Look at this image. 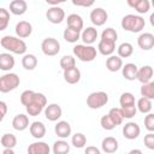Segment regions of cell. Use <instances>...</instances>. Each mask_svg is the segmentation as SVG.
<instances>
[{"label": "cell", "mask_w": 154, "mask_h": 154, "mask_svg": "<svg viewBox=\"0 0 154 154\" xmlns=\"http://www.w3.org/2000/svg\"><path fill=\"white\" fill-rule=\"evenodd\" d=\"M0 45L5 49H8L10 52H13L16 54H24L26 51V45L22 38L10 36V35L2 36L0 40Z\"/></svg>", "instance_id": "1"}, {"label": "cell", "mask_w": 154, "mask_h": 154, "mask_svg": "<svg viewBox=\"0 0 154 154\" xmlns=\"http://www.w3.org/2000/svg\"><path fill=\"white\" fill-rule=\"evenodd\" d=\"M146 23L144 19L140 16H135V14H126L123 17L122 19V28L126 31H131V32H138L144 28Z\"/></svg>", "instance_id": "2"}, {"label": "cell", "mask_w": 154, "mask_h": 154, "mask_svg": "<svg viewBox=\"0 0 154 154\" xmlns=\"http://www.w3.org/2000/svg\"><path fill=\"white\" fill-rule=\"evenodd\" d=\"M73 54L81 61H93L96 58V48L93 46H84V45H76L73 47Z\"/></svg>", "instance_id": "3"}, {"label": "cell", "mask_w": 154, "mask_h": 154, "mask_svg": "<svg viewBox=\"0 0 154 154\" xmlns=\"http://www.w3.org/2000/svg\"><path fill=\"white\" fill-rule=\"evenodd\" d=\"M20 83L19 77L16 73H6L0 77V91L1 93H8L13 89H16Z\"/></svg>", "instance_id": "4"}, {"label": "cell", "mask_w": 154, "mask_h": 154, "mask_svg": "<svg viewBox=\"0 0 154 154\" xmlns=\"http://www.w3.org/2000/svg\"><path fill=\"white\" fill-rule=\"evenodd\" d=\"M108 102V95L105 91H94L87 97V105L91 109H97Z\"/></svg>", "instance_id": "5"}, {"label": "cell", "mask_w": 154, "mask_h": 154, "mask_svg": "<svg viewBox=\"0 0 154 154\" xmlns=\"http://www.w3.org/2000/svg\"><path fill=\"white\" fill-rule=\"evenodd\" d=\"M41 49L46 55H55L60 51V43L54 37H46L41 43Z\"/></svg>", "instance_id": "6"}, {"label": "cell", "mask_w": 154, "mask_h": 154, "mask_svg": "<svg viewBox=\"0 0 154 154\" xmlns=\"http://www.w3.org/2000/svg\"><path fill=\"white\" fill-rule=\"evenodd\" d=\"M46 17H47V19H48L51 23H53V24H59V23H61V22L64 20V18H65V12H64V10H63L61 7H59V6H52V7H49V8L47 10Z\"/></svg>", "instance_id": "7"}, {"label": "cell", "mask_w": 154, "mask_h": 154, "mask_svg": "<svg viewBox=\"0 0 154 154\" xmlns=\"http://www.w3.org/2000/svg\"><path fill=\"white\" fill-rule=\"evenodd\" d=\"M108 18V14L106 12V10H103L102 7H96L90 12V20L93 22V24H95L96 26H101L106 23Z\"/></svg>", "instance_id": "8"}, {"label": "cell", "mask_w": 154, "mask_h": 154, "mask_svg": "<svg viewBox=\"0 0 154 154\" xmlns=\"http://www.w3.org/2000/svg\"><path fill=\"white\" fill-rule=\"evenodd\" d=\"M141 132V129L137 123L135 122H129L123 126V136L128 140H135L138 137Z\"/></svg>", "instance_id": "9"}, {"label": "cell", "mask_w": 154, "mask_h": 154, "mask_svg": "<svg viewBox=\"0 0 154 154\" xmlns=\"http://www.w3.org/2000/svg\"><path fill=\"white\" fill-rule=\"evenodd\" d=\"M137 43L141 49L143 51H149L154 47V35L150 32H144L141 34L137 38Z\"/></svg>", "instance_id": "10"}, {"label": "cell", "mask_w": 154, "mask_h": 154, "mask_svg": "<svg viewBox=\"0 0 154 154\" xmlns=\"http://www.w3.org/2000/svg\"><path fill=\"white\" fill-rule=\"evenodd\" d=\"M61 113H63V109H61V107H60L59 105H57V103H51V105H48V106L46 107V109H45V116H46V118H47L48 120H51V122L58 120V119L61 117Z\"/></svg>", "instance_id": "11"}, {"label": "cell", "mask_w": 154, "mask_h": 154, "mask_svg": "<svg viewBox=\"0 0 154 154\" xmlns=\"http://www.w3.org/2000/svg\"><path fill=\"white\" fill-rule=\"evenodd\" d=\"M32 32V25L26 20H20L16 24V34L20 38L29 37Z\"/></svg>", "instance_id": "12"}, {"label": "cell", "mask_w": 154, "mask_h": 154, "mask_svg": "<svg viewBox=\"0 0 154 154\" xmlns=\"http://www.w3.org/2000/svg\"><path fill=\"white\" fill-rule=\"evenodd\" d=\"M153 67L149 66V65H144L142 67L138 69V73H137V79L142 83V84H146V83H149L150 82V78L153 77Z\"/></svg>", "instance_id": "13"}, {"label": "cell", "mask_w": 154, "mask_h": 154, "mask_svg": "<svg viewBox=\"0 0 154 154\" xmlns=\"http://www.w3.org/2000/svg\"><path fill=\"white\" fill-rule=\"evenodd\" d=\"M49 146L45 142H34L28 147V154H49Z\"/></svg>", "instance_id": "14"}, {"label": "cell", "mask_w": 154, "mask_h": 154, "mask_svg": "<svg viewBox=\"0 0 154 154\" xmlns=\"http://www.w3.org/2000/svg\"><path fill=\"white\" fill-rule=\"evenodd\" d=\"M122 72H123V76L125 79L128 81H134L137 78V73H138V67L132 64V63H129V64H125L123 67H122Z\"/></svg>", "instance_id": "15"}, {"label": "cell", "mask_w": 154, "mask_h": 154, "mask_svg": "<svg viewBox=\"0 0 154 154\" xmlns=\"http://www.w3.org/2000/svg\"><path fill=\"white\" fill-rule=\"evenodd\" d=\"M26 10H28V4L25 0H12L10 2V11L13 14L20 16V14L25 13Z\"/></svg>", "instance_id": "16"}, {"label": "cell", "mask_w": 154, "mask_h": 154, "mask_svg": "<svg viewBox=\"0 0 154 154\" xmlns=\"http://www.w3.org/2000/svg\"><path fill=\"white\" fill-rule=\"evenodd\" d=\"M67 26L71 28V29H75L77 31H81L83 29V19L79 14L77 13H71L67 16Z\"/></svg>", "instance_id": "17"}, {"label": "cell", "mask_w": 154, "mask_h": 154, "mask_svg": "<svg viewBox=\"0 0 154 154\" xmlns=\"http://www.w3.org/2000/svg\"><path fill=\"white\" fill-rule=\"evenodd\" d=\"M54 131H55L57 136H59L61 138H66L71 134V125L67 122H65V120L58 122L55 128H54Z\"/></svg>", "instance_id": "18"}, {"label": "cell", "mask_w": 154, "mask_h": 154, "mask_svg": "<svg viewBox=\"0 0 154 154\" xmlns=\"http://www.w3.org/2000/svg\"><path fill=\"white\" fill-rule=\"evenodd\" d=\"M97 48H99V52L102 55H111L116 49V42L101 38L100 42H99V47Z\"/></svg>", "instance_id": "19"}, {"label": "cell", "mask_w": 154, "mask_h": 154, "mask_svg": "<svg viewBox=\"0 0 154 154\" xmlns=\"http://www.w3.org/2000/svg\"><path fill=\"white\" fill-rule=\"evenodd\" d=\"M101 147L103 149V152L108 153V154H112L114 152H117L118 149V141L112 137V136H108V137H105L102 140V143H101Z\"/></svg>", "instance_id": "20"}, {"label": "cell", "mask_w": 154, "mask_h": 154, "mask_svg": "<svg viewBox=\"0 0 154 154\" xmlns=\"http://www.w3.org/2000/svg\"><path fill=\"white\" fill-rule=\"evenodd\" d=\"M128 5L135 8L138 13H147L150 7L148 0H128Z\"/></svg>", "instance_id": "21"}, {"label": "cell", "mask_w": 154, "mask_h": 154, "mask_svg": "<svg viewBox=\"0 0 154 154\" xmlns=\"http://www.w3.org/2000/svg\"><path fill=\"white\" fill-rule=\"evenodd\" d=\"M64 79L69 84H76L81 79V71L77 67H73V69H70V70H65L64 71Z\"/></svg>", "instance_id": "22"}, {"label": "cell", "mask_w": 154, "mask_h": 154, "mask_svg": "<svg viewBox=\"0 0 154 154\" xmlns=\"http://www.w3.org/2000/svg\"><path fill=\"white\" fill-rule=\"evenodd\" d=\"M106 67L108 69V71L111 72H117L118 70H120L123 67V61L120 57L117 55H111L107 58L106 60Z\"/></svg>", "instance_id": "23"}, {"label": "cell", "mask_w": 154, "mask_h": 154, "mask_svg": "<svg viewBox=\"0 0 154 154\" xmlns=\"http://www.w3.org/2000/svg\"><path fill=\"white\" fill-rule=\"evenodd\" d=\"M12 126L16 130H18V131L25 130L29 126V119H28V117L25 114H22V113L20 114H17L13 118V120H12Z\"/></svg>", "instance_id": "24"}, {"label": "cell", "mask_w": 154, "mask_h": 154, "mask_svg": "<svg viewBox=\"0 0 154 154\" xmlns=\"http://www.w3.org/2000/svg\"><path fill=\"white\" fill-rule=\"evenodd\" d=\"M96 38H97V30L95 28L88 26L87 29L83 30V32H82V40H83L84 43L91 45V43H94L96 41Z\"/></svg>", "instance_id": "25"}, {"label": "cell", "mask_w": 154, "mask_h": 154, "mask_svg": "<svg viewBox=\"0 0 154 154\" xmlns=\"http://www.w3.org/2000/svg\"><path fill=\"white\" fill-rule=\"evenodd\" d=\"M14 66V58L8 53L0 54V69L2 71H8Z\"/></svg>", "instance_id": "26"}, {"label": "cell", "mask_w": 154, "mask_h": 154, "mask_svg": "<svg viewBox=\"0 0 154 154\" xmlns=\"http://www.w3.org/2000/svg\"><path fill=\"white\" fill-rule=\"evenodd\" d=\"M30 134L35 138H42L46 135V126L41 122H34L30 125Z\"/></svg>", "instance_id": "27"}, {"label": "cell", "mask_w": 154, "mask_h": 154, "mask_svg": "<svg viewBox=\"0 0 154 154\" xmlns=\"http://www.w3.org/2000/svg\"><path fill=\"white\" fill-rule=\"evenodd\" d=\"M22 65L25 70H34L37 66V58L34 54H25L22 59Z\"/></svg>", "instance_id": "28"}, {"label": "cell", "mask_w": 154, "mask_h": 154, "mask_svg": "<svg viewBox=\"0 0 154 154\" xmlns=\"http://www.w3.org/2000/svg\"><path fill=\"white\" fill-rule=\"evenodd\" d=\"M64 40L65 41H67V42H71V43H73V42H76L79 37H81V34H79V31H77V30H75V29H71V28H66L65 30H64Z\"/></svg>", "instance_id": "29"}, {"label": "cell", "mask_w": 154, "mask_h": 154, "mask_svg": "<svg viewBox=\"0 0 154 154\" xmlns=\"http://www.w3.org/2000/svg\"><path fill=\"white\" fill-rule=\"evenodd\" d=\"M70 152V146L65 141H57L53 144V153L54 154H67Z\"/></svg>", "instance_id": "30"}, {"label": "cell", "mask_w": 154, "mask_h": 154, "mask_svg": "<svg viewBox=\"0 0 154 154\" xmlns=\"http://www.w3.org/2000/svg\"><path fill=\"white\" fill-rule=\"evenodd\" d=\"M132 52H134V47L129 42H123L118 47V55L120 58H128V57H130L132 54Z\"/></svg>", "instance_id": "31"}, {"label": "cell", "mask_w": 154, "mask_h": 154, "mask_svg": "<svg viewBox=\"0 0 154 154\" xmlns=\"http://www.w3.org/2000/svg\"><path fill=\"white\" fill-rule=\"evenodd\" d=\"M141 95L147 99H154V81L146 83L141 87Z\"/></svg>", "instance_id": "32"}, {"label": "cell", "mask_w": 154, "mask_h": 154, "mask_svg": "<svg viewBox=\"0 0 154 154\" xmlns=\"http://www.w3.org/2000/svg\"><path fill=\"white\" fill-rule=\"evenodd\" d=\"M1 144L5 148H13L17 144V138L13 134H4L1 136Z\"/></svg>", "instance_id": "33"}, {"label": "cell", "mask_w": 154, "mask_h": 154, "mask_svg": "<svg viewBox=\"0 0 154 154\" xmlns=\"http://www.w3.org/2000/svg\"><path fill=\"white\" fill-rule=\"evenodd\" d=\"M60 67L65 71V70H70L76 67V60L72 55H64L60 59Z\"/></svg>", "instance_id": "34"}, {"label": "cell", "mask_w": 154, "mask_h": 154, "mask_svg": "<svg viewBox=\"0 0 154 154\" xmlns=\"http://www.w3.org/2000/svg\"><path fill=\"white\" fill-rule=\"evenodd\" d=\"M119 102H120V106L122 107H130V106H135V96L131 94V93H123L120 95V99H119Z\"/></svg>", "instance_id": "35"}, {"label": "cell", "mask_w": 154, "mask_h": 154, "mask_svg": "<svg viewBox=\"0 0 154 154\" xmlns=\"http://www.w3.org/2000/svg\"><path fill=\"white\" fill-rule=\"evenodd\" d=\"M108 116L111 117V119L114 122L116 125L122 124V122H123V119H124V116H123V113H122V108H116V107H114V108H111Z\"/></svg>", "instance_id": "36"}, {"label": "cell", "mask_w": 154, "mask_h": 154, "mask_svg": "<svg viewBox=\"0 0 154 154\" xmlns=\"http://www.w3.org/2000/svg\"><path fill=\"white\" fill-rule=\"evenodd\" d=\"M137 107H138V111L142 112V113H148L150 109H152V101L147 97H141L138 101H137Z\"/></svg>", "instance_id": "37"}, {"label": "cell", "mask_w": 154, "mask_h": 154, "mask_svg": "<svg viewBox=\"0 0 154 154\" xmlns=\"http://www.w3.org/2000/svg\"><path fill=\"white\" fill-rule=\"evenodd\" d=\"M72 144L76 147V148H83L87 143V138L85 136L82 134V132H76L73 136H72Z\"/></svg>", "instance_id": "38"}, {"label": "cell", "mask_w": 154, "mask_h": 154, "mask_svg": "<svg viewBox=\"0 0 154 154\" xmlns=\"http://www.w3.org/2000/svg\"><path fill=\"white\" fill-rule=\"evenodd\" d=\"M10 22V13L6 8H0V30H5Z\"/></svg>", "instance_id": "39"}, {"label": "cell", "mask_w": 154, "mask_h": 154, "mask_svg": "<svg viewBox=\"0 0 154 154\" xmlns=\"http://www.w3.org/2000/svg\"><path fill=\"white\" fill-rule=\"evenodd\" d=\"M101 38H103V40H109V41L116 42L117 38H118V34H117V31H116L113 28H106V29L102 31V34H101Z\"/></svg>", "instance_id": "40"}, {"label": "cell", "mask_w": 154, "mask_h": 154, "mask_svg": "<svg viewBox=\"0 0 154 154\" xmlns=\"http://www.w3.org/2000/svg\"><path fill=\"white\" fill-rule=\"evenodd\" d=\"M34 95H35V91H32V90H24L22 93V95H20V102H22V105H24L25 107L29 106L32 102Z\"/></svg>", "instance_id": "41"}, {"label": "cell", "mask_w": 154, "mask_h": 154, "mask_svg": "<svg viewBox=\"0 0 154 154\" xmlns=\"http://www.w3.org/2000/svg\"><path fill=\"white\" fill-rule=\"evenodd\" d=\"M100 124H101L102 129H105V130H113V129L117 126V125L114 124V122L111 119V117H109L108 114H106V116H102V117H101Z\"/></svg>", "instance_id": "42"}, {"label": "cell", "mask_w": 154, "mask_h": 154, "mask_svg": "<svg viewBox=\"0 0 154 154\" xmlns=\"http://www.w3.org/2000/svg\"><path fill=\"white\" fill-rule=\"evenodd\" d=\"M42 109H43V107L37 103H31V105L26 106V112L29 113V116H32V117L38 116L42 112Z\"/></svg>", "instance_id": "43"}, {"label": "cell", "mask_w": 154, "mask_h": 154, "mask_svg": "<svg viewBox=\"0 0 154 154\" xmlns=\"http://www.w3.org/2000/svg\"><path fill=\"white\" fill-rule=\"evenodd\" d=\"M136 112H137V108L136 106H130V107H122V113L124 116V118H132L136 116Z\"/></svg>", "instance_id": "44"}, {"label": "cell", "mask_w": 154, "mask_h": 154, "mask_svg": "<svg viewBox=\"0 0 154 154\" xmlns=\"http://www.w3.org/2000/svg\"><path fill=\"white\" fill-rule=\"evenodd\" d=\"M144 126H146V129L148 131L154 132V114L149 113V114L146 116V118H144Z\"/></svg>", "instance_id": "45"}, {"label": "cell", "mask_w": 154, "mask_h": 154, "mask_svg": "<svg viewBox=\"0 0 154 154\" xmlns=\"http://www.w3.org/2000/svg\"><path fill=\"white\" fill-rule=\"evenodd\" d=\"M143 142H144V146H146L148 149L154 150V132H149V134H147V135L144 136Z\"/></svg>", "instance_id": "46"}, {"label": "cell", "mask_w": 154, "mask_h": 154, "mask_svg": "<svg viewBox=\"0 0 154 154\" xmlns=\"http://www.w3.org/2000/svg\"><path fill=\"white\" fill-rule=\"evenodd\" d=\"M73 5L76 6H83V7H89L94 4V0H73L72 1Z\"/></svg>", "instance_id": "47"}, {"label": "cell", "mask_w": 154, "mask_h": 154, "mask_svg": "<svg viewBox=\"0 0 154 154\" xmlns=\"http://www.w3.org/2000/svg\"><path fill=\"white\" fill-rule=\"evenodd\" d=\"M6 111H7V106H6L5 101H0V120L4 119V117L6 114Z\"/></svg>", "instance_id": "48"}, {"label": "cell", "mask_w": 154, "mask_h": 154, "mask_svg": "<svg viewBox=\"0 0 154 154\" xmlns=\"http://www.w3.org/2000/svg\"><path fill=\"white\" fill-rule=\"evenodd\" d=\"M84 153L85 154H100V150L96 147H94V146H89V147L85 148Z\"/></svg>", "instance_id": "49"}, {"label": "cell", "mask_w": 154, "mask_h": 154, "mask_svg": "<svg viewBox=\"0 0 154 154\" xmlns=\"http://www.w3.org/2000/svg\"><path fill=\"white\" fill-rule=\"evenodd\" d=\"M64 0H47V2L49 4V5H53V6H58V4H60V2H63Z\"/></svg>", "instance_id": "50"}, {"label": "cell", "mask_w": 154, "mask_h": 154, "mask_svg": "<svg viewBox=\"0 0 154 154\" xmlns=\"http://www.w3.org/2000/svg\"><path fill=\"white\" fill-rule=\"evenodd\" d=\"M1 154H14V152H13V149H11V148H5Z\"/></svg>", "instance_id": "51"}, {"label": "cell", "mask_w": 154, "mask_h": 154, "mask_svg": "<svg viewBox=\"0 0 154 154\" xmlns=\"http://www.w3.org/2000/svg\"><path fill=\"white\" fill-rule=\"evenodd\" d=\"M128 154H143V153H142V150H140V149H131Z\"/></svg>", "instance_id": "52"}, {"label": "cell", "mask_w": 154, "mask_h": 154, "mask_svg": "<svg viewBox=\"0 0 154 154\" xmlns=\"http://www.w3.org/2000/svg\"><path fill=\"white\" fill-rule=\"evenodd\" d=\"M149 22H150L152 26H154V12L150 14V17H149Z\"/></svg>", "instance_id": "53"}, {"label": "cell", "mask_w": 154, "mask_h": 154, "mask_svg": "<svg viewBox=\"0 0 154 154\" xmlns=\"http://www.w3.org/2000/svg\"><path fill=\"white\" fill-rule=\"evenodd\" d=\"M152 5H153V7H154V0H153V1H152Z\"/></svg>", "instance_id": "54"}]
</instances>
